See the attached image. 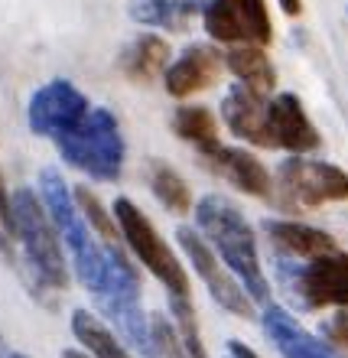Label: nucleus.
<instances>
[{
	"instance_id": "f3484780",
	"label": "nucleus",
	"mask_w": 348,
	"mask_h": 358,
	"mask_svg": "<svg viewBox=\"0 0 348 358\" xmlns=\"http://www.w3.org/2000/svg\"><path fill=\"white\" fill-rule=\"evenodd\" d=\"M127 17L137 27H147L153 33H173L186 36L192 29V20L202 17L198 0H127Z\"/></svg>"
},
{
	"instance_id": "9b49d317",
	"label": "nucleus",
	"mask_w": 348,
	"mask_h": 358,
	"mask_svg": "<svg viewBox=\"0 0 348 358\" xmlns=\"http://www.w3.org/2000/svg\"><path fill=\"white\" fill-rule=\"evenodd\" d=\"M222 121L238 141L261 150H277L270 131V94H261L247 85H231L222 98Z\"/></svg>"
},
{
	"instance_id": "393cba45",
	"label": "nucleus",
	"mask_w": 348,
	"mask_h": 358,
	"mask_svg": "<svg viewBox=\"0 0 348 358\" xmlns=\"http://www.w3.org/2000/svg\"><path fill=\"white\" fill-rule=\"evenodd\" d=\"M319 336L348 358V306L345 310H335L326 322H319Z\"/></svg>"
},
{
	"instance_id": "c85d7f7f",
	"label": "nucleus",
	"mask_w": 348,
	"mask_h": 358,
	"mask_svg": "<svg viewBox=\"0 0 348 358\" xmlns=\"http://www.w3.org/2000/svg\"><path fill=\"white\" fill-rule=\"evenodd\" d=\"M277 3H280V10L287 17H300L303 13V0H277Z\"/></svg>"
},
{
	"instance_id": "ddd939ff",
	"label": "nucleus",
	"mask_w": 348,
	"mask_h": 358,
	"mask_svg": "<svg viewBox=\"0 0 348 358\" xmlns=\"http://www.w3.org/2000/svg\"><path fill=\"white\" fill-rule=\"evenodd\" d=\"M261 235L270 245V257H287V261H316L339 251L335 235L296 218H263Z\"/></svg>"
},
{
	"instance_id": "f257e3e1",
	"label": "nucleus",
	"mask_w": 348,
	"mask_h": 358,
	"mask_svg": "<svg viewBox=\"0 0 348 358\" xmlns=\"http://www.w3.org/2000/svg\"><path fill=\"white\" fill-rule=\"evenodd\" d=\"M10 208H13V238L20 248L17 277L23 280L33 303L56 313L59 293L68 290V248L36 189L17 186L10 192Z\"/></svg>"
},
{
	"instance_id": "473e14b6",
	"label": "nucleus",
	"mask_w": 348,
	"mask_h": 358,
	"mask_svg": "<svg viewBox=\"0 0 348 358\" xmlns=\"http://www.w3.org/2000/svg\"><path fill=\"white\" fill-rule=\"evenodd\" d=\"M228 358H231V355H228Z\"/></svg>"
},
{
	"instance_id": "39448f33",
	"label": "nucleus",
	"mask_w": 348,
	"mask_h": 358,
	"mask_svg": "<svg viewBox=\"0 0 348 358\" xmlns=\"http://www.w3.org/2000/svg\"><path fill=\"white\" fill-rule=\"evenodd\" d=\"M114 218L124 235V245L137 257V264L147 273H153L157 280L166 287V293H192L189 290V271L179 261V255L170 248V241L157 231L150 218L143 215V208L127 196L114 199Z\"/></svg>"
},
{
	"instance_id": "7c9ffc66",
	"label": "nucleus",
	"mask_w": 348,
	"mask_h": 358,
	"mask_svg": "<svg viewBox=\"0 0 348 358\" xmlns=\"http://www.w3.org/2000/svg\"><path fill=\"white\" fill-rule=\"evenodd\" d=\"M0 358H10V349H7V339H3V332H0Z\"/></svg>"
},
{
	"instance_id": "5701e85b",
	"label": "nucleus",
	"mask_w": 348,
	"mask_h": 358,
	"mask_svg": "<svg viewBox=\"0 0 348 358\" xmlns=\"http://www.w3.org/2000/svg\"><path fill=\"white\" fill-rule=\"evenodd\" d=\"M75 199H78V208H82L88 228L94 231L98 241H104V245H124V235H121V228H117L114 208L104 206L88 186H75Z\"/></svg>"
},
{
	"instance_id": "a211bd4d",
	"label": "nucleus",
	"mask_w": 348,
	"mask_h": 358,
	"mask_svg": "<svg viewBox=\"0 0 348 358\" xmlns=\"http://www.w3.org/2000/svg\"><path fill=\"white\" fill-rule=\"evenodd\" d=\"M170 131L182 143H189L198 157L218 150L222 147V134H218V117L205 104H179L170 117Z\"/></svg>"
},
{
	"instance_id": "4be33fe9",
	"label": "nucleus",
	"mask_w": 348,
	"mask_h": 358,
	"mask_svg": "<svg viewBox=\"0 0 348 358\" xmlns=\"http://www.w3.org/2000/svg\"><path fill=\"white\" fill-rule=\"evenodd\" d=\"M166 300H170V316L176 322L179 336H182L189 358H212L205 349V339H202V329H198V313L196 303H192V293H166Z\"/></svg>"
},
{
	"instance_id": "aec40b11",
	"label": "nucleus",
	"mask_w": 348,
	"mask_h": 358,
	"mask_svg": "<svg viewBox=\"0 0 348 358\" xmlns=\"http://www.w3.org/2000/svg\"><path fill=\"white\" fill-rule=\"evenodd\" d=\"M147 186H150L153 199L160 202L166 212H173V215L186 218L192 208H196V202H192V189H189L186 176L179 170H173L166 160H147Z\"/></svg>"
},
{
	"instance_id": "b1692460",
	"label": "nucleus",
	"mask_w": 348,
	"mask_h": 358,
	"mask_svg": "<svg viewBox=\"0 0 348 358\" xmlns=\"http://www.w3.org/2000/svg\"><path fill=\"white\" fill-rule=\"evenodd\" d=\"M150 326H153V345H157V358H189L186 345H182V336H179L176 322H173V316L153 313Z\"/></svg>"
},
{
	"instance_id": "f8f14e48",
	"label": "nucleus",
	"mask_w": 348,
	"mask_h": 358,
	"mask_svg": "<svg viewBox=\"0 0 348 358\" xmlns=\"http://www.w3.org/2000/svg\"><path fill=\"white\" fill-rule=\"evenodd\" d=\"M225 72V56L218 52L215 43H189L179 56H173L166 76H163V88L170 98H192L198 92L218 85V78Z\"/></svg>"
},
{
	"instance_id": "6ab92c4d",
	"label": "nucleus",
	"mask_w": 348,
	"mask_h": 358,
	"mask_svg": "<svg viewBox=\"0 0 348 358\" xmlns=\"http://www.w3.org/2000/svg\"><path fill=\"white\" fill-rule=\"evenodd\" d=\"M225 69L261 94H277V66L267 56V46H228Z\"/></svg>"
},
{
	"instance_id": "412c9836",
	"label": "nucleus",
	"mask_w": 348,
	"mask_h": 358,
	"mask_svg": "<svg viewBox=\"0 0 348 358\" xmlns=\"http://www.w3.org/2000/svg\"><path fill=\"white\" fill-rule=\"evenodd\" d=\"M68 326H72V336L82 342V349L92 358H133L131 345L121 336H114V329H108L94 313L72 310V322Z\"/></svg>"
},
{
	"instance_id": "2f4dec72",
	"label": "nucleus",
	"mask_w": 348,
	"mask_h": 358,
	"mask_svg": "<svg viewBox=\"0 0 348 358\" xmlns=\"http://www.w3.org/2000/svg\"><path fill=\"white\" fill-rule=\"evenodd\" d=\"M10 358H29V355H23V352H10Z\"/></svg>"
},
{
	"instance_id": "7ed1b4c3",
	"label": "nucleus",
	"mask_w": 348,
	"mask_h": 358,
	"mask_svg": "<svg viewBox=\"0 0 348 358\" xmlns=\"http://www.w3.org/2000/svg\"><path fill=\"white\" fill-rule=\"evenodd\" d=\"M52 147L66 160V166L85 173L94 182H117L124 176L127 141L111 108H92L85 121L66 137L52 141Z\"/></svg>"
},
{
	"instance_id": "f03ea898",
	"label": "nucleus",
	"mask_w": 348,
	"mask_h": 358,
	"mask_svg": "<svg viewBox=\"0 0 348 358\" xmlns=\"http://www.w3.org/2000/svg\"><path fill=\"white\" fill-rule=\"evenodd\" d=\"M196 228L205 235V241L218 251V257L228 264V271L245 283L251 300L257 306L270 303V280L263 273L261 251H257V231L245 218L241 206L231 202L222 192H208L196 202Z\"/></svg>"
},
{
	"instance_id": "0eeeda50",
	"label": "nucleus",
	"mask_w": 348,
	"mask_h": 358,
	"mask_svg": "<svg viewBox=\"0 0 348 358\" xmlns=\"http://www.w3.org/2000/svg\"><path fill=\"white\" fill-rule=\"evenodd\" d=\"M277 182L293 208H322L348 202V173L339 163L312 160V153H290L277 166Z\"/></svg>"
},
{
	"instance_id": "cd10ccee",
	"label": "nucleus",
	"mask_w": 348,
	"mask_h": 358,
	"mask_svg": "<svg viewBox=\"0 0 348 358\" xmlns=\"http://www.w3.org/2000/svg\"><path fill=\"white\" fill-rule=\"evenodd\" d=\"M228 355L231 358H261L251 345H245L241 339H228Z\"/></svg>"
},
{
	"instance_id": "20e7f679",
	"label": "nucleus",
	"mask_w": 348,
	"mask_h": 358,
	"mask_svg": "<svg viewBox=\"0 0 348 358\" xmlns=\"http://www.w3.org/2000/svg\"><path fill=\"white\" fill-rule=\"evenodd\" d=\"M273 277L283 296L303 313L348 306V251H332L316 261L273 257Z\"/></svg>"
},
{
	"instance_id": "bb28decb",
	"label": "nucleus",
	"mask_w": 348,
	"mask_h": 358,
	"mask_svg": "<svg viewBox=\"0 0 348 358\" xmlns=\"http://www.w3.org/2000/svg\"><path fill=\"white\" fill-rule=\"evenodd\" d=\"M0 218H3L7 231L13 235V208H10V189H7V182H3V170H0ZM13 241H17V238H13Z\"/></svg>"
},
{
	"instance_id": "6e6552de",
	"label": "nucleus",
	"mask_w": 348,
	"mask_h": 358,
	"mask_svg": "<svg viewBox=\"0 0 348 358\" xmlns=\"http://www.w3.org/2000/svg\"><path fill=\"white\" fill-rule=\"evenodd\" d=\"M202 27L222 46H270L273 20L267 0H208Z\"/></svg>"
},
{
	"instance_id": "c756f323",
	"label": "nucleus",
	"mask_w": 348,
	"mask_h": 358,
	"mask_svg": "<svg viewBox=\"0 0 348 358\" xmlns=\"http://www.w3.org/2000/svg\"><path fill=\"white\" fill-rule=\"evenodd\" d=\"M62 358H92L88 352H78V349H62Z\"/></svg>"
},
{
	"instance_id": "4468645a",
	"label": "nucleus",
	"mask_w": 348,
	"mask_h": 358,
	"mask_svg": "<svg viewBox=\"0 0 348 358\" xmlns=\"http://www.w3.org/2000/svg\"><path fill=\"white\" fill-rule=\"evenodd\" d=\"M261 329L273 342V349L280 352V358H345L322 336L303 329L300 320L290 310H283L280 303L261 306Z\"/></svg>"
},
{
	"instance_id": "1a4fd4ad",
	"label": "nucleus",
	"mask_w": 348,
	"mask_h": 358,
	"mask_svg": "<svg viewBox=\"0 0 348 358\" xmlns=\"http://www.w3.org/2000/svg\"><path fill=\"white\" fill-rule=\"evenodd\" d=\"M88 111H92V101H88V94L75 82L52 78V82L39 85L36 92L29 94L27 124L36 137L59 141L68 131H75L78 124L88 117Z\"/></svg>"
},
{
	"instance_id": "9d476101",
	"label": "nucleus",
	"mask_w": 348,
	"mask_h": 358,
	"mask_svg": "<svg viewBox=\"0 0 348 358\" xmlns=\"http://www.w3.org/2000/svg\"><path fill=\"white\" fill-rule=\"evenodd\" d=\"M198 163H202L212 176L225 179L228 186H235L238 192H245V196H254V199H261V202H280V206H287L277 176H270V170H267L247 147H228V143H222L218 150L198 157Z\"/></svg>"
},
{
	"instance_id": "dca6fc26",
	"label": "nucleus",
	"mask_w": 348,
	"mask_h": 358,
	"mask_svg": "<svg viewBox=\"0 0 348 358\" xmlns=\"http://www.w3.org/2000/svg\"><path fill=\"white\" fill-rule=\"evenodd\" d=\"M173 62L170 39L160 33H137L117 49L114 66L131 85H153L157 78L166 76Z\"/></svg>"
},
{
	"instance_id": "423d86ee",
	"label": "nucleus",
	"mask_w": 348,
	"mask_h": 358,
	"mask_svg": "<svg viewBox=\"0 0 348 358\" xmlns=\"http://www.w3.org/2000/svg\"><path fill=\"white\" fill-rule=\"evenodd\" d=\"M176 245L186 255L189 267L196 271V277L205 283L208 296L222 306L225 313L238 316V320H251L257 310V303L251 300V293L245 290V283L228 271V264L218 257V251L205 241V235L196 225H179L176 228Z\"/></svg>"
},
{
	"instance_id": "2eb2a0df",
	"label": "nucleus",
	"mask_w": 348,
	"mask_h": 358,
	"mask_svg": "<svg viewBox=\"0 0 348 358\" xmlns=\"http://www.w3.org/2000/svg\"><path fill=\"white\" fill-rule=\"evenodd\" d=\"M270 131L277 150L287 153H316L322 147V134L306 114L300 94L277 92L270 94Z\"/></svg>"
},
{
	"instance_id": "a878e982",
	"label": "nucleus",
	"mask_w": 348,
	"mask_h": 358,
	"mask_svg": "<svg viewBox=\"0 0 348 358\" xmlns=\"http://www.w3.org/2000/svg\"><path fill=\"white\" fill-rule=\"evenodd\" d=\"M0 261H3L7 267H13V271L20 267V248L13 245V235L7 231L3 218H0Z\"/></svg>"
}]
</instances>
